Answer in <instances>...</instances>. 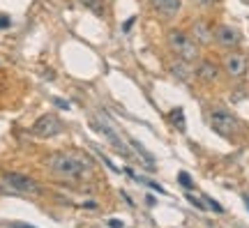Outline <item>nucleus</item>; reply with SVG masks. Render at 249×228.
Here are the masks:
<instances>
[{"label":"nucleus","mask_w":249,"mask_h":228,"mask_svg":"<svg viewBox=\"0 0 249 228\" xmlns=\"http://www.w3.org/2000/svg\"><path fill=\"white\" fill-rule=\"evenodd\" d=\"M12 228H33V226H26V224H14Z\"/></svg>","instance_id":"b1692460"},{"label":"nucleus","mask_w":249,"mask_h":228,"mask_svg":"<svg viewBox=\"0 0 249 228\" xmlns=\"http://www.w3.org/2000/svg\"><path fill=\"white\" fill-rule=\"evenodd\" d=\"M132 23H134V17L129 18V21H127V23H124V26H123V30H129V28H132Z\"/></svg>","instance_id":"5701e85b"},{"label":"nucleus","mask_w":249,"mask_h":228,"mask_svg":"<svg viewBox=\"0 0 249 228\" xmlns=\"http://www.w3.org/2000/svg\"><path fill=\"white\" fill-rule=\"evenodd\" d=\"M81 2L88 9H92L95 14H102V12H104V0H81Z\"/></svg>","instance_id":"2eb2a0df"},{"label":"nucleus","mask_w":249,"mask_h":228,"mask_svg":"<svg viewBox=\"0 0 249 228\" xmlns=\"http://www.w3.org/2000/svg\"><path fill=\"white\" fill-rule=\"evenodd\" d=\"M169 49L185 62L198 60V44L182 30H171L169 33Z\"/></svg>","instance_id":"f03ea898"},{"label":"nucleus","mask_w":249,"mask_h":228,"mask_svg":"<svg viewBox=\"0 0 249 228\" xmlns=\"http://www.w3.org/2000/svg\"><path fill=\"white\" fill-rule=\"evenodd\" d=\"M194 2H196V5H213L214 0H194Z\"/></svg>","instance_id":"4be33fe9"},{"label":"nucleus","mask_w":249,"mask_h":228,"mask_svg":"<svg viewBox=\"0 0 249 228\" xmlns=\"http://www.w3.org/2000/svg\"><path fill=\"white\" fill-rule=\"evenodd\" d=\"M189 37L194 39L196 44H210L214 39V30L205 21H196L194 26H192V30H189Z\"/></svg>","instance_id":"1a4fd4ad"},{"label":"nucleus","mask_w":249,"mask_h":228,"mask_svg":"<svg viewBox=\"0 0 249 228\" xmlns=\"http://www.w3.org/2000/svg\"><path fill=\"white\" fill-rule=\"evenodd\" d=\"M187 201L192 203V205H196V208H201V210H205V203H201L198 198H194V196H187Z\"/></svg>","instance_id":"aec40b11"},{"label":"nucleus","mask_w":249,"mask_h":228,"mask_svg":"<svg viewBox=\"0 0 249 228\" xmlns=\"http://www.w3.org/2000/svg\"><path fill=\"white\" fill-rule=\"evenodd\" d=\"M203 201H205V205H208V208H213L214 212H222V205H219V203H214L213 198H210V196H205Z\"/></svg>","instance_id":"f3484780"},{"label":"nucleus","mask_w":249,"mask_h":228,"mask_svg":"<svg viewBox=\"0 0 249 228\" xmlns=\"http://www.w3.org/2000/svg\"><path fill=\"white\" fill-rule=\"evenodd\" d=\"M107 224H108V228H124V221L116 219V217H113V219H108Z\"/></svg>","instance_id":"6ab92c4d"},{"label":"nucleus","mask_w":249,"mask_h":228,"mask_svg":"<svg viewBox=\"0 0 249 228\" xmlns=\"http://www.w3.org/2000/svg\"><path fill=\"white\" fill-rule=\"evenodd\" d=\"M62 127L65 124H62V120L55 113H44L33 123L30 132L35 134L37 139H53V136H58L62 132Z\"/></svg>","instance_id":"39448f33"},{"label":"nucleus","mask_w":249,"mask_h":228,"mask_svg":"<svg viewBox=\"0 0 249 228\" xmlns=\"http://www.w3.org/2000/svg\"><path fill=\"white\" fill-rule=\"evenodd\" d=\"M208 123L213 127L214 132L224 136V139H231L233 134L240 129V123H238V118L229 111H224V108H213L210 113H208Z\"/></svg>","instance_id":"7ed1b4c3"},{"label":"nucleus","mask_w":249,"mask_h":228,"mask_svg":"<svg viewBox=\"0 0 249 228\" xmlns=\"http://www.w3.org/2000/svg\"><path fill=\"white\" fill-rule=\"evenodd\" d=\"M245 205H247V210H249V196H245Z\"/></svg>","instance_id":"393cba45"},{"label":"nucleus","mask_w":249,"mask_h":228,"mask_svg":"<svg viewBox=\"0 0 249 228\" xmlns=\"http://www.w3.org/2000/svg\"><path fill=\"white\" fill-rule=\"evenodd\" d=\"M2 184L9 192L21 193V196H37L39 193V184L33 177L21 175V173H2Z\"/></svg>","instance_id":"20e7f679"},{"label":"nucleus","mask_w":249,"mask_h":228,"mask_svg":"<svg viewBox=\"0 0 249 228\" xmlns=\"http://www.w3.org/2000/svg\"><path fill=\"white\" fill-rule=\"evenodd\" d=\"M178 182L182 184V187H185V189H194V182H192V177L187 175L185 171H182V173H178Z\"/></svg>","instance_id":"dca6fc26"},{"label":"nucleus","mask_w":249,"mask_h":228,"mask_svg":"<svg viewBox=\"0 0 249 228\" xmlns=\"http://www.w3.org/2000/svg\"><path fill=\"white\" fill-rule=\"evenodd\" d=\"M90 127H92L95 132L102 134V136H104V139H107L108 143H111V145L120 152V155H124V157L129 155V148L124 145V140L120 139V134H118L116 129H113V127L104 120V118H99V115H90Z\"/></svg>","instance_id":"423d86ee"},{"label":"nucleus","mask_w":249,"mask_h":228,"mask_svg":"<svg viewBox=\"0 0 249 228\" xmlns=\"http://www.w3.org/2000/svg\"><path fill=\"white\" fill-rule=\"evenodd\" d=\"M171 71H173V76L180 79V81H189L192 76H194V71L189 70V62H185V60L173 62V65H171Z\"/></svg>","instance_id":"f8f14e48"},{"label":"nucleus","mask_w":249,"mask_h":228,"mask_svg":"<svg viewBox=\"0 0 249 228\" xmlns=\"http://www.w3.org/2000/svg\"><path fill=\"white\" fill-rule=\"evenodd\" d=\"M169 120L176 124V127H178L180 132L185 129V113H182V108H173V111L169 113Z\"/></svg>","instance_id":"4468645a"},{"label":"nucleus","mask_w":249,"mask_h":228,"mask_svg":"<svg viewBox=\"0 0 249 228\" xmlns=\"http://www.w3.org/2000/svg\"><path fill=\"white\" fill-rule=\"evenodd\" d=\"M152 2V7L160 12L161 17H166V18H171V17H176L180 12V2L182 0H150Z\"/></svg>","instance_id":"9b49d317"},{"label":"nucleus","mask_w":249,"mask_h":228,"mask_svg":"<svg viewBox=\"0 0 249 228\" xmlns=\"http://www.w3.org/2000/svg\"><path fill=\"white\" fill-rule=\"evenodd\" d=\"M132 148L136 150V152H139V155H141L143 159H145V166H148V168H155V157H152L150 152H148V150L143 148V145L139 143V140H132Z\"/></svg>","instance_id":"ddd939ff"},{"label":"nucleus","mask_w":249,"mask_h":228,"mask_svg":"<svg viewBox=\"0 0 249 228\" xmlns=\"http://www.w3.org/2000/svg\"><path fill=\"white\" fill-rule=\"evenodd\" d=\"M224 70H226L229 76L238 79V76H242V74L247 71V58H245L242 53H229V55L224 58Z\"/></svg>","instance_id":"0eeeda50"},{"label":"nucleus","mask_w":249,"mask_h":228,"mask_svg":"<svg viewBox=\"0 0 249 228\" xmlns=\"http://www.w3.org/2000/svg\"><path fill=\"white\" fill-rule=\"evenodd\" d=\"M9 26V18L7 17H0V28H7Z\"/></svg>","instance_id":"412c9836"},{"label":"nucleus","mask_w":249,"mask_h":228,"mask_svg":"<svg viewBox=\"0 0 249 228\" xmlns=\"http://www.w3.org/2000/svg\"><path fill=\"white\" fill-rule=\"evenodd\" d=\"M51 102H53V106H58V108H71L70 102H65V99H60V97H53Z\"/></svg>","instance_id":"a211bd4d"},{"label":"nucleus","mask_w":249,"mask_h":228,"mask_svg":"<svg viewBox=\"0 0 249 228\" xmlns=\"http://www.w3.org/2000/svg\"><path fill=\"white\" fill-rule=\"evenodd\" d=\"M44 164L53 175L62 177V180H83L90 173V168H92L90 157L81 155L76 150H71V152H53V155H49L44 159Z\"/></svg>","instance_id":"f257e3e1"},{"label":"nucleus","mask_w":249,"mask_h":228,"mask_svg":"<svg viewBox=\"0 0 249 228\" xmlns=\"http://www.w3.org/2000/svg\"><path fill=\"white\" fill-rule=\"evenodd\" d=\"M214 39H217V44L222 46H238L240 44V33L231 26H217L214 28Z\"/></svg>","instance_id":"6e6552de"},{"label":"nucleus","mask_w":249,"mask_h":228,"mask_svg":"<svg viewBox=\"0 0 249 228\" xmlns=\"http://www.w3.org/2000/svg\"><path fill=\"white\" fill-rule=\"evenodd\" d=\"M194 76H198V81L213 83V81H217V76H219V70H217V65H214V62H210V60H201L198 65H196Z\"/></svg>","instance_id":"9d476101"}]
</instances>
